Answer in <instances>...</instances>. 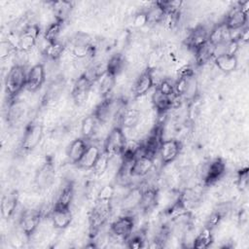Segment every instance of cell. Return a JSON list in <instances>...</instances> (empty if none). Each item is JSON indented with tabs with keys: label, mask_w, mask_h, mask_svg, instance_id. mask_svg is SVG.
Wrapping results in <instances>:
<instances>
[{
	"label": "cell",
	"mask_w": 249,
	"mask_h": 249,
	"mask_svg": "<svg viewBox=\"0 0 249 249\" xmlns=\"http://www.w3.org/2000/svg\"><path fill=\"white\" fill-rule=\"evenodd\" d=\"M26 74L27 71L23 65L14 64L9 69L4 80L5 92L8 97V102L17 99L22 89H25Z\"/></svg>",
	"instance_id": "cell-1"
},
{
	"label": "cell",
	"mask_w": 249,
	"mask_h": 249,
	"mask_svg": "<svg viewBox=\"0 0 249 249\" xmlns=\"http://www.w3.org/2000/svg\"><path fill=\"white\" fill-rule=\"evenodd\" d=\"M125 107V101L123 99L108 96L102 98V100L94 108L92 114L100 124H105L112 120H117Z\"/></svg>",
	"instance_id": "cell-2"
},
{
	"label": "cell",
	"mask_w": 249,
	"mask_h": 249,
	"mask_svg": "<svg viewBox=\"0 0 249 249\" xmlns=\"http://www.w3.org/2000/svg\"><path fill=\"white\" fill-rule=\"evenodd\" d=\"M112 212V201L96 200L89 215L90 236H95L107 223Z\"/></svg>",
	"instance_id": "cell-3"
},
{
	"label": "cell",
	"mask_w": 249,
	"mask_h": 249,
	"mask_svg": "<svg viewBox=\"0 0 249 249\" xmlns=\"http://www.w3.org/2000/svg\"><path fill=\"white\" fill-rule=\"evenodd\" d=\"M135 225L134 217L130 214H124L114 220L109 229V241L126 242L127 238L133 232Z\"/></svg>",
	"instance_id": "cell-4"
},
{
	"label": "cell",
	"mask_w": 249,
	"mask_h": 249,
	"mask_svg": "<svg viewBox=\"0 0 249 249\" xmlns=\"http://www.w3.org/2000/svg\"><path fill=\"white\" fill-rule=\"evenodd\" d=\"M126 141L123 128L119 125H115L110 129L104 139L103 152L110 158L121 157L124 151Z\"/></svg>",
	"instance_id": "cell-5"
},
{
	"label": "cell",
	"mask_w": 249,
	"mask_h": 249,
	"mask_svg": "<svg viewBox=\"0 0 249 249\" xmlns=\"http://www.w3.org/2000/svg\"><path fill=\"white\" fill-rule=\"evenodd\" d=\"M226 172V163L223 159L215 158L202 165L199 178L205 187L216 184Z\"/></svg>",
	"instance_id": "cell-6"
},
{
	"label": "cell",
	"mask_w": 249,
	"mask_h": 249,
	"mask_svg": "<svg viewBox=\"0 0 249 249\" xmlns=\"http://www.w3.org/2000/svg\"><path fill=\"white\" fill-rule=\"evenodd\" d=\"M44 135V126L38 122H31L25 128L20 140L19 149L22 153L33 151L41 142Z\"/></svg>",
	"instance_id": "cell-7"
},
{
	"label": "cell",
	"mask_w": 249,
	"mask_h": 249,
	"mask_svg": "<svg viewBox=\"0 0 249 249\" xmlns=\"http://www.w3.org/2000/svg\"><path fill=\"white\" fill-rule=\"evenodd\" d=\"M55 178V166L51 159L46 160L37 168L33 178L34 186L39 191H45L49 189L54 182Z\"/></svg>",
	"instance_id": "cell-8"
},
{
	"label": "cell",
	"mask_w": 249,
	"mask_h": 249,
	"mask_svg": "<svg viewBox=\"0 0 249 249\" xmlns=\"http://www.w3.org/2000/svg\"><path fill=\"white\" fill-rule=\"evenodd\" d=\"M154 69L147 67L141 71L135 79L132 86V95L134 98L145 96L154 87Z\"/></svg>",
	"instance_id": "cell-9"
},
{
	"label": "cell",
	"mask_w": 249,
	"mask_h": 249,
	"mask_svg": "<svg viewBox=\"0 0 249 249\" xmlns=\"http://www.w3.org/2000/svg\"><path fill=\"white\" fill-rule=\"evenodd\" d=\"M182 151V142L175 138H169L162 140L159 154L160 161L163 165L170 164L174 162L180 156Z\"/></svg>",
	"instance_id": "cell-10"
},
{
	"label": "cell",
	"mask_w": 249,
	"mask_h": 249,
	"mask_svg": "<svg viewBox=\"0 0 249 249\" xmlns=\"http://www.w3.org/2000/svg\"><path fill=\"white\" fill-rule=\"evenodd\" d=\"M42 213L40 210L29 209L25 210L19 218V228L21 232L26 237H31L38 230L41 223Z\"/></svg>",
	"instance_id": "cell-11"
},
{
	"label": "cell",
	"mask_w": 249,
	"mask_h": 249,
	"mask_svg": "<svg viewBox=\"0 0 249 249\" xmlns=\"http://www.w3.org/2000/svg\"><path fill=\"white\" fill-rule=\"evenodd\" d=\"M46 68L43 63H36L32 65L26 74L25 89L29 92L37 91L46 81Z\"/></svg>",
	"instance_id": "cell-12"
},
{
	"label": "cell",
	"mask_w": 249,
	"mask_h": 249,
	"mask_svg": "<svg viewBox=\"0 0 249 249\" xmlns=\"http://www.w3.org/2000/svg\"><path fill=\"white\" fill-rule=\"evenodd\" d=\"M50 219L52 225L56 230L67 229L73 220V213L71 207L53 205L51 211Z\"/></svg>",
	"instance_id": "cell-13"
},
{
	"label": "cell",
	"mask_w": 249,
	"mask_h": 249,
	"mask_svg": "<svg viewBox=\"0 0 249 249\" xmlns=\"http://www.w3.org/2000/svg\"><path fill=\"white\" fill-rule=\"evenodd\" d=\"M247 14L248 13L243 11L239 4V6H235L229 11L223 22L231 31L240 30L246 27V23L248 20Z\"/></svg>",
	"instance_id": "cell-14"
},
{
	"label": "cell",
	"mask_w": 249,
	"mask_h": 249,
	"mask_svg": "<svg viewBox=\"0 0 249 249\" xmlns=\"http://www.w3.org/2000/svg\"><path fill=\"white\" fill-rule=\"evenodd\" d=\"M143 189L139 186L131 187L121 198L120 207L124 214H129V212L139 209Z\"/></svg>",
	"instance_id": "cell-15"
},
{
	"label": "cell",
	"mask_w": 249,
	"mask_h": 249,
	"mask_svg": "<svg viewBox=\"0 0 249 249\" xmlns=\"http://www.w3.org/2000/svg\"><path fill=\"white\" fill-rule=\"evenodd\" d=\"M209 31L203 25H197L188 34L185 45L194 53L208 42Z\"/></svg>",
	"instance_id": "cell-16"
},
{
	"label": "cell",
	"mask_w": 249,
	"mask_h": 249,
	"mask_svg": "<svg viewBox=\"0 0 249 249\" xmlns=\"http://www.w3.org/2000/svg\"><path fill=\"white\" fill-rule=\"evenodd\" d=\"M92 86L93 84L84 74L79 75L71 90L72 98L74 99L76 104L81 105L88 100Z\"/></svg>",
	"instance_id": "cell-17"
},
{
	"label": "cell",
	"mask_w": 249,
	"mask_h": 249,
	"mask_svg": "<svg viewBox=\"0 0 249 249\" xmlns=\"http://www.w3.org/2000/svg\"><path fill=\"white\" fill-rule=\"evenodd\" d=\"M89 145V140L83 137H78L72 140L66 150V157L69 162L77 165L78 162L83 158L84 154L86 153Z\"/></svg>",
	"instance_id": "cell-18"
},
{
	"label": "cell",
	"mask_w": 249,
	"mask_h": 249,
	"mask_svg": "<svg viewBox=\"0 0 249 249\" xmlns=\"http://www.w3.org/2000/svg\"><path fill=\"white\" fill-rule=\"evenodd\" d=\"M155 159L144 155H138L132 161L130 166V175L134 177H145L153 169Z\"/></svg>",
	"instance_id": "cell-19"
},
{
	"label": "cell",
	"mask_w": 249,
	"mask_h": 249,
	"mask_svg": "<svg viewBox=\"0 0 249 249\" xmlns=\"http://www.w3.org/2000/svg\"><path fill=\"white\" fill-rule=\"evenodd\" d=\"M142 118V114L137 108H128L125 107L124 111L117 118L118 125L123 129L136 127Z\"/></svg>",
	"instance_id": "cell-20"
},
{
	"label": "cell",
	"mask_w": 249,
	"mask_h": 249,
	"mask_svg": "<svg viewBox=\"0 0 249 249\" xmlns=\"http://www.w3.org/2000/svg\"><path fill=\"white\" fill-rule=\"evenodd\" d=\"M103 150H101L97 145L90 144L89 145L86 153L84 154L81 160L78 162L77 166L85 170H92L99 157L101 156Z\"/></svg>",
	"instance_id": "cell-21"
},
{
	"label": "cell",
	"mask_w": 249,
	"mask_h": 249,
	"mask_svg": "<svg viewBox=\"0 0 249 249\" xmlns=\"http://www.w3.org/2000/svg\"><path fill=\"white\" fill-rule=\"evenodd\" d=\"M231 40V31L228 27L224 24V22L216 25L209 31L208 35V43L211 44L213 47H218L221 45L226 44Z\"/></svg>",
	"instance_id": "cell-22"
},
{
	"label": "cell",
	"mask_w": 249,
	"mask_h": 249,
	"mask_svg": "<svg viewBox=\"0 0 249 249\" xmlns=\"http://www.w3.org/2000/svg\"><path fill=\"white\" fill-rule=\"evenodd\" d=\"M26 112L25 103L18 98L8 102V109H7V122L10 124H17L24 116Z\"/></svg>",
	"instance_id": "cell-23"
},
{
	"label": "cell",
	"mask_w": 249,
	"mask_h": 249,
	"mask_svg": "<svg viewBox=\"0 0 249 249\" xmlns=\"http://www.w3.org/2000/svg\"><path fill=\"white\" fill-rule=\"evenodd\" d=\"M18 203V195L16 191H13L7 195H4L1 200L0 210L4 219L9 220L16 212Z\"/></svg>",
	"instance_id": "cell-24"
},
{
	"label": "cell",
	"mask_w": 249,
	"mask_h": 249,
	"mask_svg": "<svg viewBox=\"0 0 249 249\" xmlns=\"http://www.w3.org/2000/svg\"><path fill=\"white\" fill-rule=\"evenodd\" d=\"M215 66L223 73L229 74L234 71L237 67L238 61L236 55H230L226 53H221L213 58Z\"/></svg>",
	"instance_id": "cell-25"
},
{
	"label": "cell",
	"mask_w": 249,
	"mask_h": 249,
	"mask_svg": "<svg viewBox=\"0 0 249 249\" xmlns=\"http://www.w3.org/2000/svg\"><path fill=\"white\" fill-rule=\"evenodd\" d=\"M176 97H178V96H176V95H174V96L164 95L156 89L154 93L152 94L151 100H152L154 108L157 110V112L160 113V114H163L167 110L171 109Z\"/></svg>",
	"instance_id": "cell-26"
},
{
	"label": "cell",
	"mask_w": 249,
	"mask_h": 249,
	"mask_svg": "<svg viewBox=\"0 0 249 249\" xmlns=\"http://www.w3.org/2000/svg\"><path fill=\"white\" fill-rule=\"evenodd\" d=\"M159 201V191L155 187H148L143 189L142 197L139 205V209L144 212L153 210Z\"/></svg>",
	"instance_id": "cell-27"
},
{
	"label": "cell",
	"mask_w": 249,
	"mask_h": 249,
	"mask_svg": "<svg viewBox=\"0 0 249 249\" xmlns=\"http://www.w3.org/2000/svg\"><path fill=\"white\" fill-rule=\"evenodd\" d=\"M50 4L54 16V19L61 22H64L73 9V3L70 1H54L50 2Z\"/></svg>",
	"instance_id": "cell-28"
},
{
	"label": "cell",
	"mask_w": 249,
	"mask_h": 249,
	"mask_svg": "<svg viewBox=\"0 0 249 249\" xmlns=\"http://www.w3.org/2000/svg\"><path fill=\"white\" fill-rule=\"evenodd\" d=\"M74 185L72 182L69 181L66 184H64L59 190L53 205L71 207V203L74 198Z\"/></svg>",
	"instance_id": "cell-29"
},
{
	"label": "cell",
	"mask_w": 249,
	"mask_h": 249,
	"mask_svg": "<svg viewBox=\"0 0 249 249\" xmlns=\"http://www.w3.org/2000/svg\"><path fill=\"white\" fill-rule=\"evenodd\" d=\"M99 124L100 123L97 121L93 114L85 117L81 123L82 137L87 140L90 139L96 133Z\"/></svg>",
	"instance_id": "cell-30"
},
{
	"label": "cell",
	"mask_w": 249,
	"mask_h": 249,
	"mask_svg": "<svg viewBox=\"0 0 249 249\" xmlns=\"http://www.w3.org/2000/svg\"><path fill=\"white\" fill-rule=\"evenodd\" d=\"M214 241L213 230L204 227L194 238L192 246L197 249H205L211 246Z\"/></svg>",
	"instance_id": "cell-31"
},
{
	"label": "cell",
	"mask_w": 249,
	"mask_h": 249,
	"mask_svg": "<svg viewBox=\"0 0 249 249\" xmlns=\"http://www.w3.org/2000/svg\"><path fill=\"white\" fill-rule=\"evenodd\" d=\"M98 84V93L102 96V98L110 96L113 89L117 84V78L106 72L97 82Z\"/></svg>",
	"instance_id": "cell-32"
},
{
	"label": "cell",
	"mask_w": 249,
	"mask_h": 249,
	"mask_svg": "<svg viewBox=\"0 0 249 249\" xmlns=\"http://www.w3.org/2000/svg\"><path fill=\"white\" fill-rule=\"evenodd\" d=\"M124 66H125L124 56L121 53H115L107 61V72L114 75L117 78L124 72Z\"/></svg>",
	"instance_id": "cell-33"
},
{
	"label": "cell",
	"mask_w": 249,
	"mask_h": 249,
	"mask_svg": "<svg viewBox=\"0 0 249 249\" xmlns=\"http://www.w3.org/2000/svg\"><path fill=\"white\" fill-rule=\"evenodd\" d=\"M65 51V46L60 42L56 41L53 43H48L44 51L42 52L49 60L55 61L59 59Z\"/></svg>",
	"instance_id": "cell-34"
},
{
	"label": "cell",
	"mask_w": 249,
	"mask_h": 249,
	"mask_svg": "<svg viewBox=\"0 0 249 249\" xmlns=\"http://www.w3.org/2000/svg\"><path fill=\"white\" fill-rule=\"evenodd\" d=\"M62 24H63V22L55 20V19L53 21H52L51 23H49L44 32L43 38L48 43H53V42L59 41L58 37H59L61 29H62Z\"/></svg>",
	"instance_id": "cell-35"
},
{
	"label": "cell",
	"mask_w": 249,
	"mask_h": 249,
	"mask_svg": "<svg viewBox=\"0 0 249 249\" xmlns=\"http://www.w3.org/2000/svg\"><path fill=\"white\" fill-rule=\"evenodd\" d=\"M214 47L207 42L203 47H201L199 50H197L195 53L196 61L198 65H203L207 63L210 59L214 58Z\"/></svg>",
	"instance_id": "cell-36"
},
{
	"label": "cell",
	"mask_w": 249,
	"mask_h": 249,
	"mask_svg": "<svg viewBox=\"0 0 249 249\" xmlns=\"http://www.w3.org/2000/svg\"><path fill=\"white\" fill-rule=\"evenodd\" d=\"M147 17H148V21L150 23H162L164 18H165V13L164 11L158 5L157 2H154L152 6H150L147 10Z\"/></svg>",
	"instance_id": "cell-37"
},
{
	"label": "cell",
	"mask_w": 249,
	"mask_h": 249,
	"mask_svg": "<svg viewBox=\"0 0 249 249\" xmlns=\"http://www.w3.org/2000/svg\"><path fill=\"white\" fill-rule=\"evenodd\" d=\"M158 5L164 11L165 15H180L184 2L181 0L169 1H157Z\"/></svg>",
	"instance_id": "cell-38"
},
{
	"label": "cell",
	"mask_w": 249,
	"mask_h": 249,
	"mask_svg": "<svg viewBox=\"0 0 249 249\" xmlns=\"http://www.w3.org/2000/svg\"><path fill=\"white\" fill-rule=\"evenodd\" d=\"M110 161H111V158L108 155H106L104 152H102L94 167L92 168L93 174H95L96 176L103 175L106 171H108L110 166Z\"/></svg>",
	"instance_id": "cell-39"
},
{
	"label": "cell",
	"mask_w": 249,
	"mask_h": 249,
	"mask_svg": "<svg viewBox=\"0 0 249 249\" xmlns=\"http://www.w3.org/2000/svg\"><path fill=\"white\" fill-rule=\"evenodd\" d=\"M145 242H146V236L143 231L132 232L126 240V246L128 248L138 249V248L144 247Z\"/></svg>",
	"instance_id": "cell-40"
},
{
	"label": "cell",
	"mask_w": 249,
	"mask_h": 249,
	"mask_svg": "<svg viewBox=\"0 0 249 249\" xmlns=\"http://www.w3.org/2000/svg\"><path fill=\"white\" fill-rule=\"evenodd\" d=\"M156 89L164 95L167 96H174L175 89H174V81L169 78H163L156 87Z\"/></svg>",
	"instance_id": "cell-41"
},
{
	"label": "cell",
	"mask_w": 249,
	"mask_h": 249,
	"mask_svg": "<svg viewBox=\"0 0 249 249\" xmlns=\"http://www.w3.org/2000/svg\"><path fill=\"white\" fill-rule=\"evenodd\" d=\"M116 194V189L112 184H106L97 193L96 200H104V201H112Z\"/></svg>",
	"instance_id": "cell-42"
},
{
	"label": "cell",
	"mask_w": 249,
	"mask_h": 249,
	"mask_svg": "<svg viewBox=\"0 0 249 249\" xmlns=\"http://www.w3.org/2000/svg\"><path fill=\"white\" fill-rule=\"evenodd\" d=\"M131 24L135 28H143L149 24L146 11H139L135 13L131 18Z\"/></svg>",
	"instance_id": "cell-43"
},
{
	"label": "cell",
	"mask_w": 249,
	"mask_h": 249,
	"mask_svg": "<svg viewBox=\"0 0 249 249\" xmlns=\"http://www.w3.org/2000/svg\"><path fill=\"white\" fill-rule=\"evenodd\" d=\"M225 216L221 213V212H219L218 210H216V209H214L213 211H212V213L208 216V218L206 219V222H205V226L204 227H206V228H208V229H211V230H214L219 224H220V222L223 220V218H224Z\"/></svg>",
	"instance_id": "cell-44"
},
{
	"label": "cell",
	"mask_w": 249,
	"mask_h": 249,
	"mask_svg": "<svg viewBox=\"0 0 249 249\" xmlns=\"http://www.w3.org/2000/svg\"><path fill=\"white\" fill-rule=\"evenodd\" d=\"M18 49L9 41V40H2L0 43V57L1 59L7 58L13 52H17Z\"/></svg>",
	"instance_id": "cell-45"
}]
</instances>
